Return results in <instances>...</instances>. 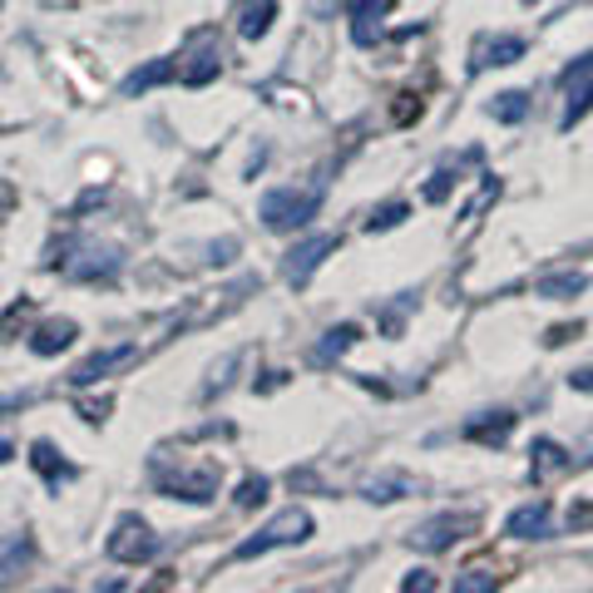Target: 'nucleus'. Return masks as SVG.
<instances>
[{
	"label": "nucleus",
	"mask_w": 593,
	"mask_h": 593,
	"mask_svg": "<svg viewBox=\"0 0 593 593\" xmlns=\"http://www.w3.org/2000/svg\"><path fill=\"white\" fill-rule=\"evenodd\" d=\"M134 356H139V346L134 342H119V346H104V351H95V356H85V361H79L75 371H70V386H95L99 376H109V371L114 367H129Z\"/></svg>",
	"instance_id": "6"
},
{
	"label": "nucleus",
	"mask_w": 593,
	"mask_h": 593,
	"mask_svg": "<svg viewBox=\"0 0 593 593\" xmlns=\"http://www.w3.org/2000/svg\"><path fill=\"white\" fill-rule=\"evenodd\" d=\"M569 336H579V326H554V332L544 336V342H549V346H564V342H569Z\"/></svg>",
	"instance_id": "31"
},
{
	"label": "nucleus",
	"mask_w": 593,
	"mask_h": 593,
	"mask_svg": "<svg viewBox=\"0 0 593 593\" xmlns=\"http://www.w3.org/2000/svg\"><path fill=\"white\" fill-rule=\"evenodd\" d=\"M445 194H450V173H435L425 184V203H445Z\"/></svg>",
	"instance_id": "29"
},
{
	"label": "nucleus",
	"mask_w": 593,
	"mask_h": 593,
	"mask_svg": "<svg viewBox=\"0 0 593 593\" xmlns=\"http://www.w3.org/2000/svg\"><path fill=\"white\" fill-rule=\"evenodd\" d=\"M381 11H391V0H356L351 5V40L356 45H376Z\"/></svg>",
	"instance_id": "11"
},
{
	"label": "nucleus",
	"mask_w": 593,
	"mask_h": 593,
	"mask_svg": "<svg viewBox=\"0 0 593 593\" xmlns=\"http://www.w3.org/2000/svg\"><path fill=\"white\" fill-rule=\"evenodd\" d=\"M218 65H223V54H218V45H203V50L194 54V65L184 70V85H194V89H203L208 79L218 75Z\"/></svg>",
	"instance_id": "20"
},
{
	"label": "nucleus",
	"mask_w": 593,
	"mask_h": 593,
	"mask_svg": "<svg viewBox=\"0 0 593 593\" xmlns=\"http://www.w3.org/2000/svg\"><path fill=\"white\" fill-rule=\"evenodd\" d=\"M326 252H336V233H317V237H307V243H297V248L287 252V262H282V277H287L292 287H302L326 262Z\"/></svg>",
	"instance_id": "5"
},
{
	"label": "nucleus",
	"mask_w": 593,
	"mask_h": 593,
	"mask_svg": "<svg viewBox=\"0 0 593 593\" xmlns=\"http://www.w3.org/2000/svg\"><path fill=\"white\" fill-rule=\"evenodd\" d=\"M495 573H485V569H470V573H460L455 579V593H495Z\"/></svg>",
	"instance_id": "26"
},
{
	"label": "nucleus",
	"mask_w": 593,
	"mask_h": 593,
	"mask_svg": "<svg viewBox=\"0 0 593 593\" xmlns=\"http://www.w3.org/2000/svg\"><path fill=\"white\" fill-rule=\"evenodd\" d=\"M0 5H5V0H0Z\"/></svg>",
	"instance_id": "33"
},
{
	"label": "nucleus",
	"mask_w": 593,
	"mask_h": 593,
	"mask_svg": "<svg viewBox=\"0 0 593 593\" xmlns=\"http://www.w3.org/2000/svg\"><path fill=\"white\" fill-rule=\"evenodd\" d=\"M268 499V480L262 474H248L243 485H237V509H252V505H262Z\"/></svg>",
	"instance_id": "25"
},
{
	"label": "nucleus",
	"mask_w": 593,
	"mask_h": 593,
	"mask_svg": "<svg viewBox=\"0 0 593 593\" xmlns=\"http://www.w3.org/2000/svg\"><path fill=\"white\" fill-rule=\"evenodd\" d=\"M307 534H312V515H307V509H282L277 519H268V524L252 534V540L237 544L233 559H262V554L282 549V544H302Z\"/></svg>",
	"instance_id": "2"
},
{
	"label": "nucleus",
	"mask_w": 593,
	"mask_h": 593,
	"mask_svg": "<svg viewBox=\"0 0 593 593\" xmlns=\"http://www.w3.org/2000/svg\"><path fill=\"white\" fill-rule=\"evenodd\" d=\"M356 342H361V326H351V322L332 326V332H326L322 342H317V361H336V356H346Z\"/></svg>",
	"instance_id": "18"
},
{
	"label": "nucleus",
	"mask_w": 593,
	"mask_h": 593,
	"mask_svg": "<svg viewBox=\"0 0 593 593\" xmlns=\"http://www.w3.org/2000/svg\"><path fill=\"white\" fill-rule=\"evenodd\" d=\"M400 589H406V593H416V589H421V593H431V589H435V579H431V573H425V569H410L406 579H400Z\"/></svg>",
	"instance_id": "28"
},
{
	"label": "nucleus",
	"mask_w": 593,
	"mask_h": 593,
	"mask_svg": "<svg viewBox=\"0 0 593 593\" xmlns=\"http://www.w3.org/2000/svg\"><path fill=\"white\" fill-rule=\"evenodd\" d=\"M490 114H495L499 124H519V119L529 114V95H524V89H505V95H495Z\"/></svg>",
	"instance_id": "21"
},
{
	"label": "nucleus",
	"mask_w": 593,
	"mask_h": 593,
	"mask_svg": "<svg viewBox=\"0 0 593 593\" xmlns=\"http://www.w3.org/2000/svg\"><path fill=\"white\" fill-rule=\"evenodd\" d=\"M519 54H524V40H519V35H499V40H490L485 50H480V60H474V70H490V65H515Z\"/></svg>",
	"instance_id": "17"
},
{
	"label": "nucleus",
	"mask_w": 593,
	"mask_h": 593,
	"mask_svg": "<svg viewBox=\"0 0 593 593\" xmlns=\"http://www.w3.org/2000/svg\"><path fill=\"white\" fill-rule=\"evenodd\" d=\"M11 455H15V445H11V441H0V465L11 460Z\"/></svg>",
	"instance_id": "32"
},
{
	"label": "nucleus",
	"mask_w": 593,
	"mask_h": 593,
	"mask_svg": "<svg viewBox=\"0 0 593 593\" xmlns=\"http://www.w3.org/2000/svg\"><path fill=\"white\" fill-rule=\"evenodd\" d=\"M322 194H326V184L272 188V194H262L258 218L272 227V233H297V227H307V223L317 218V208H322Z\"/></svg>",
	"instance_id": "1"
},
{
	"label": "nucleus",
	"mask_w": 593,
	"mask_h": 593,
	"mask_svg": "<svg viewBox=\"0 0 593 593\" xmlns=\"http://www.w3.org/2000/svg\"><path fill=\"white\" fill-rule=\"evenodd\" d=\"M272 15H277L272 0H252V5H243V15H237V35H243V40H262V35L272 30Z\"/></svg>",
	"instance_id": "15"
},
{
	"label": "nucleus",
	"mask_w": 593,
	"mask_h": 593,
	"mask_svg": "<svg viewBox=\"0 0 593 593\" xmlns=\"http://www.w3.org/2000/svg\"><path fill=\"white\" fill-rule=\"evenodd\" d=\"M109 559H119V564H153L159 559V534H153L144 519H119L114 524V534H109Z\"/></svg>",
	"instance_id": "3"
},
{
	"label": "nucleus",
	"mask_w": 593,
	"mask_h": 593,
	"mask_svg": "<svg viewBox=\"0 0 593 593\" xmlns=\"http://www.w3.org/2000/svg\"><path fill=\"white\" fill-rule=\"evenodd\" d=\"M509 534H515V540H549L554 534V519H549V505H544V499H534V505H524V509H515V515H509Z\"/></svg>",
	"instance_id": "10"
},
{
	"label": "nucleus",
	"mask_w": 593,
	"mask_h": 593,
	"mask_svg": "<svg viewBox=\"0 0 593 593\" xmlns=\"http://www.w3.org/2000/svg\"><path fill=\"white\" fill-rule=\"evenodd\" d=\"M30 465L50 480V485H60V480H75V465L70 460H60V450H54L50 441H35L30 445Z\"/></svg>",
	"instance_id": "14"
},
{
	"label": "nucleus",
	"mask_w": 593,
	"mask_h": 593,
	"mask_svg": "<svg viewBox=\"0 0 593 593\" xmlns=\"http://www.w3.org/2000/svg\"><path fill=\"white\" fill-rule=\"evenodd\" d=\"M534 480H544V474H554V470H564L569 465V455H564V445H554V441H534Z\"/></svg>",
	"instance_id": "22"
},
{
	"label": "nucleus",
	"mask_w": 593,
	"mask_h": 593,
	"mask_svg": "<svg viewBox=\"0 0 593 593\" xmlns=\"http://www.w3.org/2000/svg\"><path fill=\"white\" fill-rule=\"evenodd\" d=\"M85 258L89 262H70V277H114L119 272V252L114 248H95V243H89L85 248Z\"/></svg>",
	"instance_id": "16"
},
{
	"label": "nucleus",
	"mask_w": 593,
	"mask_h": 593,
	"mask_svg": "<svg viewBox=\"0 0 593 593\" xmlns=\"http://www.w3.org/2000/svg\"><path fill=\"white\" fill-rule=\"evenodd\" d=\"M410 480L406 474H381V480H367V490H361V495L371 499V505H391V499H400V495H410Z\"/></svg>",
	"instance_id": "19"
},
{
	"label": "nucleus",
	"mask_w": 593,
	"mask_h": 593,
	"mask_svg": "<svg viewBox=\"0 0 593 593\" xmlns=\"http://www.w3.org/2000/svg\"><path fill=\"white\" fill-rule=\"evenodd\" d=\"M569 529H579V534H583V529H593V505H589V499H579V505L569 509Z\"/></svg>",
	"instance_id": "27"
},
{
	"label": "nucleus",
	"mask_w": 593,
	"mask_h": 593,
	"mask_svg": "<svg viewBox=\"0 0 593 593\" xmlns=\"http://www.w3.org/2000/svg\"><path fill=\"white\" fill-rule=\"evenodd\" d=\"M173 75H178V65H173V60H149V65H139V70H134V75L124 79V85H119V89H124V95L134 99V95H149V89L169 85Z\"/></svg>",
	"instance_id": "13"
},
{
	"label": "nucleus",
	"mask_w": 593,
	"mask_h": 593,
	"mask_svg": "<svg viewBox=\"0 0 593 593\" xmlns=\"http://www.w3.org/2000/svg\"><path fill=\"white\" fill-rule=\"evenodd\" d=\"M583 287H589L583 272H549V277L534 282V297H544V302H573Z\"/></svg>",
	"instance_id": "12"
},
{
	"label": "nucleus",
	"mask_w": 593,
	"mask_h": 593,
	"mask_svg": "<svg viewBox=\"0 0 593 593\" xmlns=\"http://www.w3.org/2000/svg\"><path fill=\"white\" fill-rule=\"evenodd\" d=\"M75 336H79V326L70 322V317H50V322H40L30 332V351L35 356H60L70 342H75Z\"/></svg>",
	"instance_id": "8"
},
{
	"label": "nucleus",
	"mask_w": 593,
	"mask_h": 593,
	"mask_svg": "<svg viewBox=\"0 0 593 593\" xmlns=\"http://www.w3.org/2000/svg\"><path fill=\"white\" fill-rule=\"evenodd\" d=\"M569 386H573V391H583V396H593V367L573 371V376H569Z\"/></svg>",
	"instance_id": "30"
},
{
	"label": "nucleus",
	"mask_w": 593,
	"mask_h": 593,
	"mask_svg": "<svg viewBox=\"0 0 593 593\" xmlns=\"http://www.w3.org/2000/svg\"><path fill=\"white\" fill-rule=\"evenodd\" d=\"M509 431H515V410H485L465 421V441H480V445H505Z\"/></svg>",
	"instance_id": "9"
},
{
	"label": "nucleus",
	"mask_w": 593,
	"mask_h": 593,
	"mask_svg": "<svg viewBox=\"0 0 593 593\" xmlns=\"http://www.w3.org/2000/svg\"><path fill=\"white\" fill-rule=\"evenodd\" d=\"M470 529H474V515H435V519L410 529V544L425 554H441V549H450L455 540H465Z\"/></svg>",
	"instance_id": "4"
},
{
	"label": "nucleus",
	"mask_w": 593,
	"mask_h": 593,
	"mask_svg": "<svg viewBox=\"0 0 593 593\" xmlns=\"http://www.w3.org/2000/svg\"><path fill=\"white\" fill-rule=\"evenodd\" d=\"M163 490H169L173 499H188V505H208V499L218 495V470L213 465H203V470H184V474H173V480H163Z\"/></svg>",
	"instance_id": "7"
},
{
	"label": "nucleus",
	"mask_w": 593,
	"mask_h": 593,
	"mask_svg": "<svg viewBox=\"0 0 593 593\" xmlns=\"http://www.w3.org/2000/svg\"><path fill=\"white\" fill-rule=\"evenodd\" d=\"M406 213H410V208L400 203V198H396V203H381L376 213L367 218V233H386V227H396V223H400V218H406Z\"/></svg>",
	"instance_id": "24"
},
{
	"label": "nucleus",
	"mask_w": 593,
	"mask_h": 593,
	"mask_svg": "<svg viewBox=\"0 0 593 593\" xmlns=\"http://www.w3.org/2000/svg\"><path fill=\"white\" fill-rule=\"evenodd\" d=\"M589 104H593V79L579 75V85L569 89V104H564V119H559L564 129H573V124H579V119L589 114Z\"/></svg>",
	"instance_id": "23"
}]
</instances>
